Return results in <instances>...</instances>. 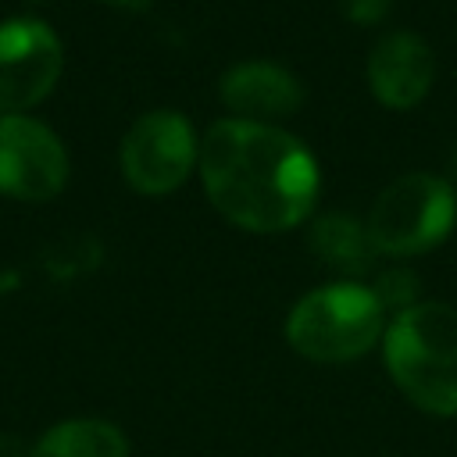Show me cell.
Instances as JSON below:
<instances>
[{
    "label": "cell",
    "mask_w": 457,
    "mask_h": 457,
    "mask_svg": "<svg viewBox=\"0 0 457 457\" xmlns=\"http://www.w3.org/2000/svg\"><path fill=\"white\" fill-rule=\"evenodd\" d=\"M211 204L250 232L300 225L318 196V164L303 143L268 121H218L200 143Z\"/></svg>",
    "instance_id": "1"
},
{
    "label": "cell",
    "mask_w": 457,
    "mask_h": 457,
    "mask_svg": "<svg viewBox=\"0 0 457 457\" xmlns=\"http://www.w3.org/2000/svg\"><path fill=\"white\" fill-rule=\"evenodd\" d=\"M386 368L425 414H457V311L439 300L411 303L386 325Z\"/></svg>",
    "instance_id": "2"
},
{
    "label": "cell",
    "mask_w": 457,
    "mask_h": 457,
    "mask_svg": "<svg viewBox=\"0 0 457 457\" xmlns=\"http://www.w3.org/2000/svg\"><path fill=\"white\" fill-rule=\"evenodd\" d=\"M386 336V307L368 286L332 282L307 293L286 321L289 346L318 364H343L364 357Z\"/></svg>",
    "instance_id": "3"
},
{
    "label": "cell",
    "mask_w": 457,
    "mask_h": 457,
    "mask_svg": "<svg viewBox=\"0 0 457 457\" xmlns=\"http://www.w3.org/2000/svg\"><path fill=\"white\" fill-rule=\"evenodd\" d=\"M453 225V189L436 175H403L389 182L368 214L371 250L389 257H411L432 250Z\"/></svg>",
    "instance_id": "4"
},
{
    "label": "cell",
    "mask_w": 457,
    "mask_h": 457,
    "mask_svg": "<svg viewBox=\"0 0 457 457\" xmlns=\"http://www.w3.org/2000/svg\"><path fill=\"white\" fill-rule=\"evenodd\" d=\"M196 164V139L179 111L143 114L121 139V171L146 196L171 193Z\"/></svg>",
    "instance_id": "5"
},
{
    "label": "cell",
    "mask_w": 457,
    "mask_h": 457,
    "mask_svg": "<svg viewBox=\"0 0 457 457\" xmlns=\"http://www.w3.org/2000/svg\"><path fill=\"white\" fill-rule=\"evenodd\" d=\"M61 39L46 21L11 18L0 25V118L39 104L61 75Z\"/></svg>",
    "instance_id": "6"
},
{
    "label": "cell",
    "mask_w": 457,
    "mask_h": 457,
    "mask_svg": "<svg viewBox=\"0 0 457 457\" xmlns=\"http://www.w3.org/2000/svg\"><path fill=\"white\" fill-rule=\"evenodd\" d=\"M68 182V154L61 139L36 118H0V193L14 200H50Z\"/></svg>",
    "instance_id": "7"
},
{
    "label": "cell",
    "mask_w": 457,
    "mask_h": 457,
    "mask_svg": "<svg viewBox=\"0 0 457 457\" xmlns=\"http://www.w3.org/2000/svg\"><path fill=\"white\" fill-rule=\"evenodd\" d=\"M432 50L414 32H389L368 54V86L386 107H414L432 86Z\"/></svg>",
    "instance_id": "8"
},
{
    "label": "cell",
    "mask_w": 457,
    "mask_h": 457,
    "mask_svg": "<svg viewBox=\"0 0 457 457\" xmlns=\"http://www.w3.org/2000/svg\"><path fill=\"white\" fill-rule=\"evenodd\" d=\"M221 100L228 111L243 114V121H264L293 114L303 104V86L278 64L246 61L221 75Z\"/></svg>",
    "instance_id": "9"
},
{
    "label": "cell",
    "mask_w": 457,
    "mask_h": 457,
    "mask_svg": "<svg viewBox=\"0 0 457 457\" xmlns=\"http://www.w3.org/2000/svg\"><path fill=\"white\" fill-rule=\"evenodd\" d=\"M29 457H129V439L114 421L104 418H68L46 428Z\"/></svg>",
    "instance_id": "10"
},
{
    "label": "cell",
    "mask_w": 457,
    "mask_h": 457,
    "mask_svg": "<svg viewBox=\"0 0 457 457\" xmlns=\"http://www.w3.org/2000/svg\"><path fill=\"white\" fill-rule=\"evenodd\" d=\"M311 250H314L325 264H332V268L361 271V268H368L371 239H368L364 225H357L353 218L325 214V218H318L314 228H311Z\"/></svg>",
    "instance_id": "11"
},
{
    "label": "cell",
    "mask_w": 457,
    "mask_h": 457,
    "mask_svg": "<svg viewBox=\"0 0 457 457\" xmlns=\"http://www.w3.org/2000/svg\"><path fill=\"white\" fill-rule=\"evenodd\" d=\"M371 293L378 296L382 307H400V311H407L411 300H414V293H418V282H414L411 271H386V275L378 278V286H371Z\"/></svg>",
    "instance_id": "12"
},
{
    "label": "cell",
    "mask_w": 457,
    "mask_h": 457,
    "mask_svg": "<svg viewBox=\"0 0 457 457\" xmlns=\"http://www.w3.org/2000/svg\"><path fill=\"white\" fill-rule=\"evenodd\" d=\"M346 18L357 25H378L389 14V0H339Z\"/></svg>",
    "instance_id": "13"
},
{
    "label": "cell",
    "mask_w": 457,
    "mask_h": 457,
    "mask_svg": "<svg viewBox=\"0 0 457 457\" xmlns=\"http://www.w3.org/2000/svg\"><path fill=\"white\" fill-rule=\"evenodd\" d=\"M29 453H32V446L25 450L18 436H0V457H29Z\"/></svg>",
    "instance_id": "14"
},
{
    "label": "cell",
    "mask_w": 457,
    "mask_h": 457,
    "mask_svg": "<svg viewBox=\"0 0 457 457\" xmlns=\"http://www.w3.org/2000/svg\"><path fill=\"white\" fill-rule=\"evenodd\" d=\"M104 4H111V7H125V11H143L150 0H104Z\"/></svg>",
    "instance_id": "15"
},
{
    "label": "cell",
    "mask_w": 457,
    "mask_h": 457,
    "mask_svg": "<svg viewBox=\"0 0 457 457\" xmlns=\"http://www.w3.org/2000/svg\"><path fill=\"white\" fill-rule=\"evenodd\" d=\"M453 164H457V157H453Z\"/></svg>",
    "instance_id": "16"
}]
</instances>
